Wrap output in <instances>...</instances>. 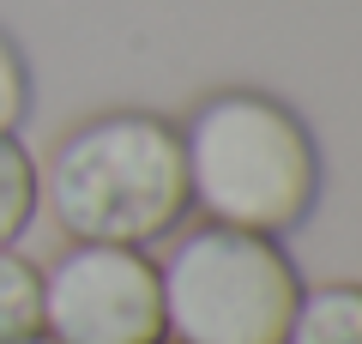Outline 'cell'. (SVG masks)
<instances>
[{"label": "cell", "instance_id": "obj_7", "mask_svg": "<svg viewBox=\"0 0 362 344\" xmlns=\"http://www.w3.org/2000/svg\"><path fill=\"white\" fill-rule=\"evenodd\" d=\"M42 332V272L25 254L0 248V344H25Z\"/></svg>", "mask_w": 362, "mask_h": 344}, {"label": "cell", "instance_id": "obj_2", "mask_svg": "<svg viewBox=\"0 0 362 344\" xmlns=\"http://www.w3.org/2000/svg\"><path fill=\"white\" fill-rule=\"evenodd\" d=\"M42 200L73 242L145 248L187 217V169H181L175 121L145 109L90 115L54 145Z\"/></svg>", "mask_w": 362, "mask_h": 344}, {"label": "cell", "instance_id": "obj_3", "mask_svg": "<svg viewBox=\"0 0 362 344\" xmlns=\"http://www.w3.org/2000/svg\"><path fill=\"white\" fill-rule=\"evenodd\" d=\"M163 338L175 344H284L302 278L278 236L199 224L157 266Z\"/></svg>", "mask_w": 362, "mask_h": 344}, {"label": "cell", "instance_id": "obj_4", "mask_svg": "<svg viewBox=\"0 0 362 344\" xmlns=\"http://www.w3.org/2000/svg\"><path fill=\"white\" fill-rule=\"evenodd\" d=\"M42 332L54 344H163V284L145 248L73 242L42 272Z\"/></svg>", "mask_w": 362, "mask_h": 344}, {"label": "cell", "instance_id": "obj_6", "mask_svg": "<svg viewBox=\"0 0 362 344\" xmlns=\"http://www.w3.org/2000/svg\"><path fill=\"white\" fill-rule=\"evenodd\" d=\"M42 169L37 157L18 145V133H0V248H13L18 236L30 229V217H37L42 205Z\"/></svg>", "mask_w": 362, "mask_h": 344}, {"label": "cell", "instance_id": "obj_9", "mask_svg": "<svg viewBox=\"0 0 362 344\" xmlns=\"http://www.w3.org/2000/svg\"><path fill=\"white\" fill-rule=\"evenodd\" d=\"M25 344H54V338H49V332H37V338H25Z\"/></svg>", "mask_w": 362, "mask_h": 344}, {"label": "cell", "instance_id": "obj_1", "mask_svg": "<svg viewBox=\"0 0 362 344\" xmlns=\"http://www.w3.org/2000/svg\"><path fill=\"white\" fill-rule=\"evenodd\" d=\"M175 133L181 169H187V205H199L206 224L284 236L314 212L320 151L290 103L266 91H218Z\"/></svg>", "mask_w": 362, "mask_h": 344}, {"label": "cell", "instance_id": "obj_5", "mask_svg": "<svg viewBox=\"0 0 362 344\" xmlns=\"http://www.w3.org/2000/svg\"><path fill=\"white\" fill-rule=\"evenodd\" d=\"M284 344H362V284L302 290Z\"/></svg>", "mask_w": 362, "mask_h": 344}, {"label": "cell", "instance_id": "obj_8", "mask_svg": "<svg viewBox=\"0 0 362 344\" xmlns=\"http://www.w3.org/2000/svg\"><path fill=\"white\" fill-rule=\"evenodd\" d=\"M25 109H30V73H25V55H18V42L0 30V133H18Z\"/></svg>", "mask_w": 362, "mask_h": 344}]
</instances>
